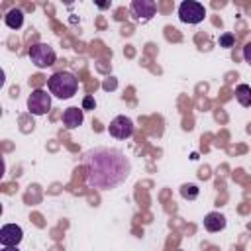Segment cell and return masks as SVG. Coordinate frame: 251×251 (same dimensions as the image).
<instances>
[{"mask_svg":"<svg viewBox=\"0 0 251 251\" xmlns=\"http://www.w3.org/2000/svg\"><path fill=\"white\" fill-rule=\"evenodd\" d=\"M178 251H180V249H178Z\"/></svg>","mask_w":251,"mask_h":251,"instance_id":"18","label":"cell"},{"mask_svg":"<svg viewBox=\"0 0 251 251\" xmlns=\"http://www.w3.org/2000/svg\"><path fill=\"white\" fill-rule=\"evenodd\" d=\"M243 59H245V63H247V65H251V41L243 47Z\"/></svg>","mask_w":251,"mask_h":251,"instance_id":"16","label":"cell"},{"mask_svg":"<svg viewBox=\"0 0 251 251\" xmlns=\"http://www.w3.org/2000/svg\"><path fill=\"white\" fill-rule=\"evenodd\" d=\"M84 171L88 186L106 190L122 184L129 176L131 165L120 149L100 147L84 155Z\"/></svg>","mask_w":251,"mask_h":251,"instance_id":"1","label":"cell"},{"mask_svg":"<svg viewBox=\"0 0 251 251\" xmlns=\"http://www.w3.org/2000/svg\"><path fill=\"white\" fill-rule=\"evenodd\" d=\"M206 16V10L200 2H194V0H184L180 6H178V18L180 22L184 24H200Z\"/></svg>","mask_w":251,"mask_h":251,"instance_id":"4","label":"cell"},{"mask_svg":"<svg viewBox=\"0 0 251 251\" xmlns=\"http://www.w3.org/2000/svg\"><path fill=\"white\" fill-rule=\"evenodd\" d=\"M108 131H110V135L116 137V139H127V137H131V133H133V122H131L129 118H126V116H116V118L110 122Z\"/></svg>","mask_w":251,"mask_h":251,"instance_id":"6","label":"cell"},{"mask_svg":"<svg viewBox=\"0 0 251 251\" xmlns=\"http://www.w3.org/2000/svg\"><path fill=\"white\" fill-rule=\"evenodd\" d=\"M204 227L208 229V231H220V229H224L226 227V218L220 214V212H210L206 218H204Z\"/></svg>","mask_w":251,"mask_h":251,"instance_id":"10","label":"cell"},{"mask_svg":"<svg viewBox=\"0 0 251 251\" xmlns=\"http://www.w3.org/2000/svg\"><path fill=\"white\" fill-rule=\"evenodd\" d=\"M49 108H51V96L47 94V90H43V88L31 90V94L27 98V110L33 116H43L49 112Z\"/></svg>","mask_w":251,"mask_h":251,"instance_id":"5","label":"cell"},{"mask_svg":"<svg viewBox=\"0 0 251 251\" xmlns=\"http://www.w3.org/2000/svg\"><path fill=\"white\" fill-rule=\"evenodd\" d=\"M180 196L186 200H194L198 196V186L196 184H182L180 186Z\"/></svg>","mask_w":251,"mask_h":251,"instance_id":"13","label":"cell"},{"mask_svg":"<svg viewBox=\"0 0 251 251\" xmlns=\"http://www.w3.org/2000/svg\"><path fill=\"white\" fill-rule=\"evenodd\" d=\"M235 98L241 106H251V86L249 84H237L235 88Z\"/></svg>","mask_w":251,"mask_h":251,"instance_id":"12","label":"cell"},{"mask_svg":"<svg viewBox=\"0 0 251 251\" xmlns=\"http://www.w3.org/2000/svg\"><path fill=\"white\" fill-rule=\"evenodd\" d=\"M47 86H49V92L53 96H57V98H71L78 90V80H76V76L73 73L59 71V73H53L49 76Z\"/></svg>","mask_w":251,"mask_h":251,"instance_id":"2","label":"cell"},{"mask_svg":"<svg viewBox=\"0 0 251 251\" xmlns=\"http://www.w3.org/2000/svg\"><path fill=\"white\" fill-rule=\"evenodd\" d=\"M82 120H84V112H82V108L71 106V108H67V110L63 112V124H65L69 129L78 127V126L82 124Z\"/></svg>","mask_w":251,"mask_h":251,"instance_id":"9","label":"cell"},{"mask_svg":"<svg viewBox=\"0 0 251 251\" xmlns=\"http://www.w3.org/2000/svg\"><path fill=\"white\" fill-rule=\"evenodd\" d=\"M233 41H235V37H233L231 33H224V35H220V47H231Z\"/></svg>","mask_w":251,"mask_h":251,"instance_id":"14","label":"cell"},{"mask_svg":"<svg viewBox=\"0 0 251 251\" xmlns=\"http://www.w3.org/2000/svg\"><path fill=\"white\" fill-rule=\"evenodd\" d=\"M155 10H157V4L153 0H133L131 2V12L141 22L151 20L155 16Z\"/></svg>","mask_w":251,"mask_h":251,"instance_id":"8","label":"cell"},{"mask_svg":"<svg viewBox=\"0 0 251 251\" xmlns=\"http://www.w3.org/2000/svg\"><path fill=\"white\" fill-rule=\"evenodd\" d=\"M94 106H96V102H94L92 96H86V98L82 100V110H94Z\"/></svg>","mask_w":251,"mask_h":251,"instance_id":"15","label":"cell"},{"mask_svg":"<svg viewBox=\"0 0 251 251\" xmlns=\"http://www.w3.org/2000/svg\"><path fill=\"white\" fill-rule=\"evenodd\" d=\"M29 59L31 63L37 67V69H47L55 63L57 55H55V49L47 43H35L29 47Z\"/></svg>","mask_w":251,"mask_h":251,"instance_id":"3","label":"cell"},{"mask_svg":"<svg viewBox=\"0 0 251 251\" xmlns=\"http://www.w3.org/2000/svg\"><path fill=\"white\" fill-rule=\"evenodd\" d=\"M2 251H20L18 247H2Z\"/></svg>","mask_w":251,"mask_h":251,"instance_id":"17","label":"cell"},{"mask_svg":"<svg viewBox=\"0 0 251 251\" xmlns=\"http://www.w3.org/2000/svg\"><path fill=\"white\" fill-rule=\"evenodd\" d=\"M4 22H6L8 27L18 29V27H22V24H24V12H22L20 8H12V10L4 16Z\"/></svg>","mask_w":251,"mask_h":251,"instance_id":"11","label":"cell"},{"mask_svg":"<svg viewBox=\"0 0 251 251\" xmlns=\"http://www.w3.org/2000/svg\"><path fill=\"white\" fill-rule=\"evenodd\" d=\"M22 239H24V231H22L20 226H16V224L2 226V229H0V243H2V247H18Z\"/></svg>","mask_w":251,"mask_h":251,"instance_id":"7","label":"cell"}]
</instances>
